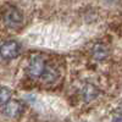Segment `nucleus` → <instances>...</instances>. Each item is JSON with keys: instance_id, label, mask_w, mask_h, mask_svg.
I'll list each match as a JSON object with an SVG mask.
<instances>
[{"instance_id": "1", "label": "nucleus", "mask_w": 122, "mask_h": 122, "mask_svg": "<svg viewBox=\"0 0 122 122\" xmlns=\"http://www.w3.org/2000/svg\"><path fill=\"white\" fill-rule=\"evenodd\" d=\"M45 61L42 56H33L30 62L28 65V68H27V73L30 78L33 79H37V78H40L45 70Z\"/></svg>"}, {"instance_id": "2", "label": "nucleus", "mask_w": 122, "mask_h": 122, "mask_svg": "<svg viewBox=\"0 0 122 122\" xmlns=\"http://www.w3.org/2000/svg\"><path fill=\"white\" fill-rule=\"evenodd\" d=\"M22 14L16 7H9L4 14V23L10 28H16L22 23Z\"/></svg>"}, {"instance_id": "3", "label": "nucleus", "mask_w": 122, "mask_h": 122, "mask_svg": "<svg viewBox=\"0 0 122 122\" xmlns=\"http://www.w3.org/2000/svg\"><path fill=\"white\" fill-rule=\"evenodd\" d=\"M23 111V105L20 100H11L10 99L6 104L3 105V112L5 116L10 118H17L21 116Z\"/></svg>"}, {"instance_id": "4", "label": "nucleus", "mask_w": 122, "mask_h": 122, "mask_svg": "<svg viewBox=\"0 0 122 122\" xmlns=\"http://www.w3.org/2000/svg\"><path fill=\"white\" fill-rule=\"evenodd\" d=\"M20 53V45L15 40H10V42L4 43L0 46V55L5 60H11L16 57Z\"/></svg>"}, {"instance_id": "5", "label": "nucleus", "mask_w": 122, "mask_h": 122, "mask_svg": "<svg viewBox=\"0 0 122 122\" xmlns=\"http://www.w3.org/2000/svg\"><path fill=\"white\" fill-rule=\"evenodd\" d=\"M92 56H93L97 61H103L109 56V49L105 44L98 43L92 49Z\"/></svg>"}, {"instance_id": "6", "label": "nucleus", "mask_w": 122, "mask_h": 122, "mask_svg": "<svg viewBox=\"0 0 122 122\" xmlns=\"http://www.w3.org/2000/svg\"><path fill=\"white\" fill-rule=\"evenodd\" d=\"M98 94H99L98 88L93 84H90V83L84 84V87L82 88V97L86 101H90V100L95 99L98 97Z\"/></svg>"}, {"instance_id": "7", "label": "nucleus", "mask_w": 122, "mask_h": 122, "mask_svg": "<svg viewBox=\"0 0 122 122\" xmlns=\"http://www.w3.org/2000/svg\"><path fill=\"white\" fill-rule=\"evenodd\" d=\"M57 77V71L53 66H45V70L42 75V78L44 79V82H53Z\"/></svg>"}, {"instance_id": "8", "label": "nucleus", "mask_w": 122, "mask_h": 122, "mask_svg": "<svg viewBox=\"0 0 122 122\" xmlns=\"http://www.w3.org/2000/svg\"><path fill=\"white\" fill-rule=\"evenodd\" d=\"M11 99V90L6 87H0V105L6 104Z\"/></svg>"}, {"instance_id": "9", "label": "nucleus", "mask_w": 122, "mask_h": 122, "mask_svg": "<svg viewBox=\"0 0 122 122\" xmlns=\"http://www.w3.org/2000/svg\"><path fill=\"white\" fill-rule=\"evenodd\" d=\"M114 118H115V121H114V122H121V112H120V110L116 112V117L114 116Z\"/></svg>"}]
</instances>
